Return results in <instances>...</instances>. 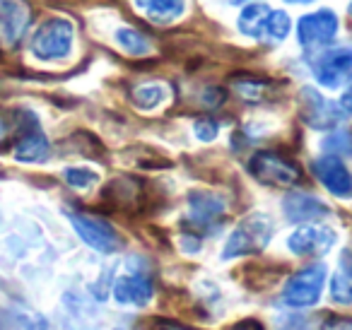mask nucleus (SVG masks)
<instances>
[{
  "mask_svg": "<svg viewBox=\"0 0 352 330\" xmlns=\"http://www.w3.org/2000/svg\"><path fill=\"white\" fill-rule=\"evenodd\" d=\"M234 330H263V328H261V325L256 323V320H244V323H239Z\"/></svg>",
  "mask_w": 352,
  "mask_h": 330,
  "instance_id": "obj_30",
  "label": "nucleus"
},
{
  "mask_svg": "<svg viewBox=\"0 0 352 330\" xmlns=\"http://www.w3.org/2000/svg\"><path fill=\"white\" fill-rule=\"evenodd\" d=\"M152 330H196V328H188V325L184 323H176V320H155V325H152Z\"/></svg>",
  "mask_w": 352,
  "mask_h": 330,
  "instance_id": "obj_28",
  "label": "nucleus"
},
{
  "mask_svg": "<svg viewBox=\"0 0 352 330\" xmlns=\"http://www.w3.org/2000/svg\"><path fill=\"white\" fill-rule=\"evenodd\" d=\"M0 330H8V323L3 318H0Z\"/></svg>",
  "mask_w": 352,
  "mask_h": 330,
  "instance_id": "obj_32",
  "label": "nucleus"
},
{
  "mask_svg": "<svg viewBox=\"0 0 352 330\" xmlns=\"http://www.w3.org/2000/svg\"><path fill=\"white\" fill-rule=\"evenodd\" d=\"M10 138H12V123L8 121L6 113H0V150L10 142Z\"/></svg>",
  "mask_w": 352,
  "mask_h": 330,
  "instance_id": "obj_27",
  "label": "nucleus"
},
{
  "mask_svg": "<svg viewBox=\"0 0 352 330\" xmlns=\"http://www.w3.org/2000/svg\"><path fill=\"white\" fill-rule=\"evenodd\" d=\"M32 25V8L27 0H0V34L15 46Z\"/></svg>",
  "mask_w": 352,
  "mask_h": 330,
  "instance_id": "obj_11",
  "label": "nucleus"
},
{
  "mask_svg": "<svg viewBox=\"0 0 352 330\" xmlns=\"http://www.w3.org/2000/svg\"><path fill=\"white\" fill-rule=\"evenodd\" d=\"M299 107H302V118L307 121V126L316 128V131H333L347 116L340 109V104L331 102L323 94H318L316 89L309 87H304L302 94H299Z\"/></svg>",
  "mask_w": 352,
  "mask_h": 330,
  "instance_id": "obj_6",
  "label": "nucleus"
},
{
  "mask_svg": "<svg viewBox=\"0 0 352 330\" xmlns=\"http://www.w3.org/2000/svg\"><path fill=\"white\" fill-rule=\"evenodd\" d=\"M166 97V89L164 85H142V87H138L135 92H133V104H135L138 109H145V111H150V109H157L162 102H164Z\"/></svg>",
  "mask_w": 352,
  "mask_h": 330,
  "instance_id": "obj_21",
  "label": "nucleus"
},
{
  "mask_svg": "<svg viewBox=\"0 0 352 330\" xmlns=\"http://www.w3.org/2000/svg\"><path fill=\"white\" fill-rule=\"evenodd\" d=\"M234 87H236V92H239V97L246 99V102H263L270 85L258 78H241V80H236Z\"/></svg>",
  "mask_w": 352,
  "mask_h": 330,
  "instance_id": "obj_22",
  "label": "nucleus"
},
{
  "mask_svg": "<svg viewBox=\"0 0 352 330\" xmlns=\"http://www.w3.org/2000/svg\"><path fill=\"white\" fill-rule=\"evenodd\" d=\"M133 3L147 20L157 22V25L179 20L184 8H186V0H133Z\"/></svg>",
  "mask_w": 352,
  "mask_h": 330,
  "instance_id": "obj_16",
  "label": "nucleus"
},
{
  "mask_svg": "<svg viewBox=\"0 0 352 330\" xmlns=\"http://www.w3.org/2000/svg\"><path fill=\"white\" fill-rule=\"evenodd\" d=\"M287 3H294V6H307V3H314V0H287Z\"/></svg>",
  "mask_w": 352,
  "mask_h": 330,
  "instance_id": "obj_31",
  "label": "nucleus"
},
{
  "mask_svg": "<svg viewBox=\"0 0 352 330\" xmlns=\"http://www.w3.org/2000/svg\"><path fill=\"white\" fill-rule=\"evenodd\" d=\"M270 236H273V222H270L268 214H263V212L249 214V217L241 219L234 232L230 234V239H227V243H225V251H222V258L230 261V258L261 253L268 246Z\"/></svg>",
  "mask_w": 352,
  "mask_h": 330,
  "instance_id": "obj_1",
  "label": "nucleus"
},
{
  "mask_svg": "<svg viewBox=\"0 0 352 330\" xmlns=\"http://www.w3.org/2000/svg\"><path fill=\"white\" fill-rule=\"evenodd\" d=\"M113 296L118 304L128 306H145L152 299V282L147 275H142V270L126 272L116 280L113 285Z\"/></svg>",
  "mask_w": 352,
  "mask_h": 330,
  "instance_id": "obj_14",
  "label": "nucleus"
},
{
  "mask_svg": "<svg viewBox=\"0 0 352 330\" xmlns=\"http://www.w3.org/2000/svg\"><path fill=\"white\" fill-rule=\"evenodd\" d=\"M331 296L336 304H352V251H342L331 280Z\"/></svg>",
  "mask_w": 352,
  "mask_h": 330,
  "instance_id": "obj_17",
  "label": "nucleus"
},
{
  "mask_svg": "<svg viewBox=\"0 0 352 330\" xmlns=\"http://www.w3.org/2000/svg\"><path fill=\"white\" fill-rule=\"evenodd\" d=\"M340 109L345 113H352V80H350V85H347L345 92H342V97H340Z\"/></svg>",
  "mask_w": 352,
  "mask_h": 330,
  "instance_id": "obj_29",
  "label": "nucleus"
},
{
  "mask_svg": "<svg viewBox=\"0 0 352 330\" xmlns=\"http://www.w3.org/2000/svg\"><path fill=\"white\" fill-rule=\"evenodd\" d=\"M336 243V232L323 224H307V227H299L297 232L289 236L287 246L294 256L302 258H316L328 253Z\"/></svg>",
  "mask_w": 352,
  "mask_h": 330,
  "instance_id": "obj_9",
  "label": "nucleus"
},
{
  "mask_svg": "<svg viewBox=\"0 0 352 330\" xmlns=\"http://www.w3.org/2000/svg\"><path fill=\"white\" fill-rule=\"evenodd\" d=\"M323 147H326L328 152H336V155H347V152H352V133L336 131L331 138L323 140Z\"/></svg>",
  "mask_w": 352,
  "mask_h": 330,
  "instance_id": "obj_24",
  "label": "nucleus"
},
{
  "mask_svg": "<svg viewBox=\"0 0 352 330\" xmlns=\"http://www.w3.org/2000/svg\"><path fill=\"white\" fill-rule=\"evenodd\" d=\"M232 3H246V0H232Z\"/></svg>",
  "mask_w": 352,
  "mask_h": 330,
  "instance_id": "obj_33",
  "label": "nucleus"
},
{
  "mask_svg": "<svg viewBox=\"0 0 352 330\" xmlns=\"http://www.w3.org/2000/svg\"><path fill=\"white\" fill-rule=\"evenodd\" d=\"M311 171L323 184V188L331 190L336 198H352V174L338 155L318 157L311 164Z\"/></svg>",
  "mask_w": 352,
  "mask_h": 330,
  "instance_id": "obj_10",
  "label": "nucleus"
},
{
  "mask_svg": "<svg viewBox=\"0 0 352 330\" xmlns=\"http://www.w3.org/2000/svg\"><path fill=\"white\" fill-rule=\"evenodd\" d=\"M268 15H270L268 6H263V3H251V6H246L244 10L239 12V20H236L239 32L251 36V39H263V27H265Z\"/></svg>",
  "mask_w": 352,
  "mask_h": 330,
  "instance_id": "obj_18",
  "label": "nucleus"
},
{
  "mask_svg": "<svg viewBox=\"0 0 352 330\" xmlns=\"http://www.w3.org/2000/svg\"><path fill=\"white\" fill-rule=\"evenodd\" d=\"M249 171L258 184L275 186V188H289V186H294L302 179V171H299L297 162L270 150L256 152L249 162Z\"/></svg>",
  "mask_w": 352,
  "mask_h": 330,
  "instance_id": "obj_2",
  "label": "nucleus"
},
{
  "mask_svg": "<svg viewBox=\"0 0 352 330\" xmlns=\"http://www.w3.org/2000/svg\"><path fill=\"white\" fill-rule=\"evenodd\" d=\"M289 30H292V20L287 17V12L270 10L268 20H265V27H263V39L273 41V44H280V41L289 34Z\"/></svg>",
  "mask_w": 352,
  "mask_h": 330,
  "instance_id": "obj_20",
  "label": "nucleus"
},
{
  "mask_svg": "<svg viewBox=\"0 0 352 330\" xmlns=\"http://www.w3.org/2000/svg\"><path fill=\"white\" fill-rule=\"evenodd\" d=\"M73 39H75L73 22L65 20V17H54V20H46L36 30L34 39H32V51L41 60L65 58L70 54V49H73Z\"/></svg>",
  "mask_w": 352,
  "mask_h": 330,
  "instance_id": "obj_3",
  "label": "nucleus"
},
{
  "mask_svg": "<svg viewBox=\"0 0 352 330\" xmlns=\"http://www.w3.org/2000/svg\"><path fill=\"white\" fill-rule=\"evenodd\" d=\"M314 78L318 85L336 89L352 75V46H338V49L321 51L314 60Z\"/></svg>",
  "mask_w": 352,
  "mask_h": 330,
  "instance_id": "obj_7",
  "label": "nucleus"
},
{
  "mask_svg": "<svg viewBox=\"0 0 352 330\" xmlns=\"http://www.w3.org/2000/svg\"><path fill=\"white\" fill-rule=\"evenodd\" d=\"M323 282H326V265L314 263L309 267H302L287 280L283 289V301L292 309H307L321 299Z\"/></svg>",
  "mask_w": 352,
  "mask_h": 330,
  "instance_id": "obj_4",
  "label": "nucleus"
},
{
  "mask_svg": "<svg viewBox=\"0 0 352 330\" xmlns=\"http://www.w3.org/2000/svg\"><path fill=\"white\" fill-rule=\"evenodd\" d=\"M350 17H352V3H350Z\"/></svg>",
  "mask_w": 352,
  "mask_h": 330,
  "instance_id": "obj_34",
  "label": "nucleus"
},
{
  "mask_svg": "<svg viewBox=\"0 0 352 330\" xmlns=\"http://www.w3.org/2000/svg\"><path fill=\"white\" fill-rule=\"evenodd\" d=\"M225 214V203L220 195L208 190H193L188 198V222L198 229H215L220 217Z\"/></svg>",
  "mask_w": 352,
  "mask_h": 330,
  "instance_id": "obj_13",
  "label": "nucleus"
},
{
  "mask_svg": "<svg viewBox=\"0 0 352 330\" xmlns=\"http://www.w3.org/2000/svg\"><path fill=\"white\" fill-rule=\"evenodd\" d=\"M321 330H352V316H331L323 320Z\"/></svg>",
  "mask_w": 352,
  "mask_h": 330,
  "instance_id": "obj_26",
  "label": "nucleus"
},
{
  "mask_svg": "<svg viewBox=\"0 0 352 330\" xmlns=\"http://www.w3.org/2000/svg\"><path fill=\"white\" fill-rule=\"evenodd\" d=\"M217 123L212 121V118H201V121L196 123V135L201 138V140H206V142H210V140H215L217 138Z\"/></svg>",
  "mask_w": 352,
  "mask_h": 330,
  "instance_id": "obj_25",
  "label": "nucleus"
},
{
  "mask_svg": "<svg viewBox=\"0 0 352 330\" xmlns=\"http://www.w3.org/2000/svg\"><path fill=\"white\" fill-rule=\"evenodd\" d=\"M338 27H340V22H338L336 12L331 10L309 12V15L299 17L297 39L304 49H321V46H328L336 41Z\"/></svg>",
  "mask_w": 352,
  "mask_h": 330,
  "instance_id": "obj_8",
  "label": "nucleus"
},
{
  "mask_svg": "<svg viewBox=\"0 0 352 330\" xmlns=\"http://www.w3.org/2000/svg\"><path fill=\"white\" fill-rule=\"evenodd\" d=\"M49 157V140L41 133L36 118L30 113L27 123L20 126V133L15 135V160L20 162H44Z\"/></svg>",
  "mask_w": 352,
  "mask_h": 330,
  "instance_id": "obj_12",
  "label": "nucleus"
},
{
  "mask_svg": "<svg viewBox=\"0 0 352 330\" xmlns=\"http://www.w3.org/2000/svg\"><path fill=\"white\" fill-rule=\"evenodd\" d=\"M68 219L73 229L80 234L87 246H92L99 253H113L121 248V236L118 232L102 217H94L87 212H68Z\"/></svg>",
  "mask_w": 352,
  "mask_h": 330,
  "instance_id": "obj_5",
  "label": "nucleus"
},
{
  "mask_svg": "<svg viewBox=\"0 0 352 330\" xmlns=\"http://www.w3.org/2000/svg\"><path fill=\"white\" fill-rule=\"evenodd\" d=\"M63 176L73 188H89L99 181V176L92 169H82V166H70V169H65Z\"/></svg>",
  "mask_w": 352,
  "mask_h": 330,
  "instance_id": "obj_23",
  "label": "nucleus"
},
{
  "mask_svg": "<svg viewBox=\"0 0 352 330\" xmlns=\"http://www.w3.org/2000/svg\"><path fill=\"white\" fill-rule=\"evenodd\" d=\"M283 210L289 222H318V219H323L331 212L323 200L314 198V195H309V193H302V190L289 193L287 198L283 200Z\"/></svg>",
  "mask_w": 352,
  "mask_h": 330,
  "instance_id": "obj_15",
  "label": "nucleus"
},
{
  "mask_svg": "<svg viewBox=\"0 0 352 330\" xmlns=\"http://www.w3.org/2000/svg\"><path fill=\"white\" fill-rule=\"evenodd\" d=\"M116 41H118V46L131 56H147L152 51L150 39H147L142 32L133 30V27H123V30H118Z\"/></svg>",
  "mask_w": 352,
  "mask_h": 330,
  "instance_id": "obj_19",
  "label": "nucleus"
}]
</instances>
